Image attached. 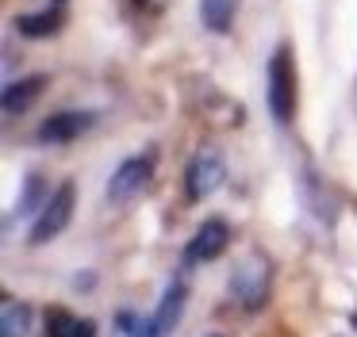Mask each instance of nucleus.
<instances>
[{"mask_svg": "<svg viewBox=\"0 0 357 337\" xmlns=\"http://www.w3.org/2000/svg\"><path fill=\"white\" fill-rule=\"evenodd\" d=\"M265 104L277 127H288L296 119V61L292 46H277L265 65Z\"/></svg>", "mask_w": 357, "mask_h": 337, "instance_id": "nucleus-1", "label": "nucleus"}, {"mask_svg": "<svg viewBox=\"0 0 357 337\" xmlns=\"http://www.w3.org/2000/svg\"><path fill=\"white\" fill-rule=\"evenodd\" d=\"M269 288H273V260L265 257V253H246V257L234 265L231 283H227L231 299H234V303H238L246 314H257V311H261L265 299H269Z\"/></svg>", "mask_w": 357, "mask_h": 337, "instance_id": "nucleus-2", "label": "nucleus"}, {"mask_svg": "<svg viewBox=\"0 0 357 337\" xmlns=\"http://www.w3.org/2000/svg\"><path fill=\"white\" fill-rule=\"evenodd\" d=\"M73 203H77V184H73V180H62L54 191H50L47 203H43V211L35 214L31 234H27V245H31V249H39V245L54 242V237L62 234L66 226H70Z\"/></svg>", "mask_w": 357, "mask_h": 337, "instance_id": "nucleus-3", "label": "nucleus"}, {"mask_svg": "<svg viewBox=\"0 0 357 337\" xmlns=\"http://www.w3.org/2000/svg\"><path fill=\"white\" fill-rule=\"evenodd\" d=\"M227 180V161L215 146H200V150L188 157L185 165V196L188 203H200V199L215 196Z\"/></svg>", "mask_w": 357, "mask_h": 337, "instance_id": "nucleus-4", "label": "nucleus"}, {"mask_svg": "<svg viewBox=\"0 0 357 337\" xmlns=\"http://www.w3.org/2000/svg\"><path fill=\"white\" fill-rule=\"evenodd\" d=\"M154 168H158V150L154 146L142 150V153H135V157H123L119 168L112 173V180H108V199L112 203H127V199L142 196V191L150 188V180H154Z\"/></svg>", "mask_w": 357, "mask_h": 337, "instance_id": "nucleus-5", "label": "nucleus"}, {"mask_svg": "<svg viewBox=\"0 0 357 337\" xmlns=\"http://www.w3.org/2000/svg\"><path fill=\"white\" fill-rule=\"evenodd\" d=\"M96 123H100V111H93V107L54 111V115H47V119L39 123L35 142H39V146H70V142H77L81 134H89Z\"/></svg>", "mask_w": 357, "mask_h": 337, "instance_id": "nucleus-6", "label": "nucleus"}, {"mask_svg": "<svg viewBox=\"0 0 357 337\" xmlns=\"http://www.w3.org/2000/svg\"><path fill=\"white\" fill-rule=\"evenodd\" d=\"M227 245H231V226H227L223 219H204L200 226H196V234L188 237V245H185V268L208 265V260L223 257Z\"/></svg>", "mask_w": 357, "mask_h": 337, "instance_id": "nucleus-7", "label": "nucleus"}, {"mask_svg": "<svg viewBox=\"0 0 357 337\" xmlns=\"http://www.w3.org/2000/svg\"><path fill=\"white\" fill-rule=\"evenodd\" d=\"M185 299H188V283L185 276H173L165 283L162 299H158V311H154V326H158V337H169L181 322V311H185Z\"/></svg>", "mask_w": 357, "mask_h": 337, "instance_id": "nucleus-8", "label": "nucleus"}, {"mask_svg": "<svg viewBox=\"0 0 357 337\" xmlns=\"http://www.w3.org/2000/svg\"><path fill=\"white\" fill-rule=\"evenodd\" d=\"M12 27L20 31L24 38H50L66 27V4H50L39 8V12H24L12 19Z\"/></svg>", "mask_w": 357, "mask_h": 337, "instance_id": "nucleus-9", "label": "nucleus"}, {"mask_svg": "<svg viewBox=\"0 0 357 337\" xmlns=\"http://www.w3.org/2000/svg\"><path fill=\"white\" fill-rule=\"evenodd\" d=\"M47 84H50L47 73H31V77H20V81H8V84H4V96H0L4 115H24L27 107L43 96Z\"/></svg>", "mask_w": 357, "mask_h": 337, "instance_id": "nucleus-10", "label": "nucleus"}, {"mask_svg": "<svg viewBox=\"0 0 357 337\" xmlns=\"http://www.w3.org/2000/svg\"><path fill=\"white\" fill-rule=\"evenodd\" d=\"M47 199H50V180L43 173H27L24 176V188H20V199H16V207H12V222L39 214Z\"/></svg>", "mask_w": 357, "mask_h": 337, "instance_id": "nucleus-11", "label": "nucleus"}, {"mask_svg": "<svg viewBox=\"0 0 357 337\" xmlns=\"http://www.w3.org/2000/svg\"><path fill=\"white\" fill-rule=\"evenodd\" d=\"M300 184H303V188H300L303 191V203H307L323 222H334V214H338V196L331 191V184H323L315 173H303Z\"/></svg>", "mask_w": 357, "mask_h": 337, "instance_id": "nucleus-12", "label": "nucleus"}, {"mask_svg": "<svg viewBox=\"0 0 357 337\" xmlns=\"http://www.w3.org/2000/svg\"><path fill=\"white\" fill-rule=\"evenodd\" d=\"M47 337H96L93 318H77L66 306H50L47 311Z\"/></svg>", "mask_w": 357, "mask_h": 337, "instance_id": "nucleus-13", "label": "nucleus"}, {"mask_svg": "<svg viewBox=\"0 0 357 337\" xmlns=\"http://www.w3.org/2000/svg\"><path fill=\"white\" fill-rule=\"evenodd\" d=\"M31 334V306L16 295L0 299V337H27Z\"/></svg>", "mask_w": 357, "mask_h": 337, "instance_id": "nucleus-14", "label": "nucleus"}, {"mask_svg": "<svg viewBox=\"0 0 357 337\" xmlns=\"http://www.w3.org/2000/svg\"><path fill=\"white\" fill-rule=\"evenodd\" d=\"M242 0H200V19L211 35H227L234 27V15H238Z\"/></svg>", "mask_w": 357, "mask_h": 337, "instance_id": "nucleus-15", "label": "nucleus"}, {"mask_svg": "<svg viewBox=\"0 0 357 337\" xmlns=\"http://www.w3.org/2000/svg\"><path fill=\"white\" fill-rule=\"evenodd\" d=\"M116 329L127 334V337H158L154 318H142V314H135V311H119L116 314Z\"/></svg>", "mask_w": 357, "mask_h": 337, "instance_id": "nucleus-16", "label": "nucleus"}, {"mask_svg": "<svg viewBox=\"0 0 357 337\" xmlns=\"http://www.w3.org/2000/svg\"><path fill=\"white\" fill-rule=\"evenodd\" d=\"M73 288H77V291H81V288H85V291H89V288H93V272H85V276H81V272H77V283H73Z\"/></svg>", "mask_w": 357, "mask_h": 337, "instance_id": "nucleus-17", "label": "nucleus"}, {"mask_svg": "<svg viewBox=\"0 0 357 337\" xmlns=\"http://www.w3.org/2000/svg\"><path fill=\"white\" fill-rule=\"evenodd\" d=\"M135 8H146V0H135Z\"/></svg>", "mask_w": 357, "mask_h": 337, "instance_id": "nucleus-18", "label": "nucleus"}, {"mask_svg": "<svg viewBox=\"0 0 357 337\" xmlns=\"http://www.w3.org/2000/svg\"><path fill=\"white\" fill-rule=\"evenodd\" d=\"M54 4H66V0H54Z\"/></svg>", "mask_w": 357, "mask_h": 337, "instance_id": "nucleus-19", "label": "nucleus"}, {"mask_svg": "<svg viewBox=\"0 0 357 337\" xmlns=\"http://www.w3.org/2000/svg\"><path fill=\"white\" fill-rule=\"evenodd\" d=\"M211 337H219V334H211Z\"/></svg>", "mask_w": 357, "mask_h": 337, "instance_id": "nucleus-20", "label": "nucleus"}]
</instances>
